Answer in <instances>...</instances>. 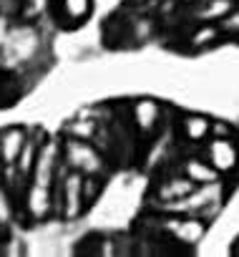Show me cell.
I'll use <instances>...</instances> for the list:
<instances>
[{"instance_id": "cell-19", "label": "cell", "mask_w": 239, "mask_h": 257, "mask_svg": "<svg viewBox=\"0 0 239 257\" xmlns=\"http://www.w3.org/2000/svg\"><path fill=\"white\" fill-rule=\"evenodd\" d=\"M0 167H3V164H0Z\"/></svg>"}, {"instance_id": "cell-6", "label": "cell", "mask_w": 239, "mask_h": 257, "mask_svg": "<svg viewBox=\"0 0 239 257\" xmlns=\"http://www.w3.org/2000/svg\"><path fill=\"white\" fill-rule=\"evenodd\" d=\"M169 229L174 232V237L179 242H189V244H194V242H199L204 237V222L194 219V217H189V219H171Z\"/></svg>"}, {"instance_id": "cell-3", "label": "cell", "mask_w": 239, "mask_h": 257, "mask_svg": "<svg viewBox=\"0 0 239 257\" xmlns=\"http://www.w3.org/2000/svg\"><path fill=\"white\" fill-rule=\"evenodd\" d=\"M209 164L219 172L226 174L239 164V154H236V144L231 139H211L209 142V152H206Z\"/></svg>"}, {"instance_id": "cell-9", "label": "cell", "mask_w": 239, "mask_h": 257, "mask_svg": "<svg viewBox=\"0 0 239 257\" xmlns=\"http://www.w3.org/2000/svg\"><path fill=\"white\" fill-rule=\"evenodd\" d=\"M41 144H43V142H36V139H31V137H28V142H26V147H23V152H21L18 162H16V174H18L21 179L33 174V167H36V159H38Z\"/></svg>"}, {"instance_id": "cell-4", "label": "cell", "mask_w": 239, "mask_h": 257, "mask_svg": "<svg viewBox=\"0 0 239 257\" xmlns=\"http://www.w3.org/2000/svg\"><path fill=\"white\" fill-rule=\"evenodd\" d=\"M26 142H28V132H26V128H21V126L6 128V132L0 134V164H3V167H13L18 162Z\"/></svg>"}, {"instance_id": "cell-1", "label": "cell", "mask_w": 239, "mask_h": 257, "mask_svg": "<svg viewBox=\"0 0 239 257\" xmlns=\"http://www.w3.org/2000/svg\"><path fill=\"white\" fill-rule=\"evenodd\" d=\"M63 162H66V167H71L76 172H83V174H93V177L103 169L101 157L83 139H68L63 144Z\"/></svg>"}, {"instance_id": "cell-15", "label": "cell", "mask_w": 239, "mask_h": 257, "mask_svg": "<svg viewBox=\"0 0 239 257\" xmlns=\"http://www.w3.org/2000/svg\"><path fill=\"white\" fill-rule=\"evenodd\" d=\"M13 217V204H11V197L8 192L0 187V224H8Z\"/></svg>"}, {"instance_id": "cell-7", "label": "cell", "mask_w": 239, "mask_h": 257, "mask_svg": "<svg viewBox=\"0 0 239 257\" xmlns=\"http://www.w3.org/2000/svg\"><path fill=\"white\" fill-rule=\"evenodd\" d=\"M184 172H186V177L194 182V184H216V177H219V172L209 164V159L206 162H201V159H189L186 164H184Z\"/></svg>"}, {"instance_id": "cell-17", "label": "cell", "mask_w": 239, "mask_h": 257, "mask_svg": "<svg viewBox=\"0 0 239 257\" xmlns=\"http://www.w3.org/2000/svg\"><path fill=\"white\" fill-rule=\"evenodd\" d=\"M211 137L214 139H229L231 137V128L226 121H211Z\"/></svg>"}, {"instance_id": "cell-10", "label": "cell", "mask_w": 239, "mask_h": 257, "mask_svg": "<svg viewBox=\"0 0 239 257\" xmlns=\"http://www.w3.org/2000/svg\"><path fill=\"white\" fill-rule=\"evenodd\" d=\"M191 192H194V182H191L189 177H184V179H169V182L161 187V199L174 202V199L189 197Z\"/></svg>"}, {"instance_id": "cell-13", "label": "cell", "mask_w": 239, "mask_h": 257, "mask_svg": "<svg viewBox=\"0 0 239 257\" xmlns=\"http://www.w3.org/2000/svg\"><path fill=\"white\" fill-rule=\"evenodd\" d=\"M219 26H204V28H199L194 36H191V46L194 48H201V46H209L211 41H216V36H219Z\"/></svg>"}, {"instance_id": "cell-8", "label": "cell", "mask_w": 239, "mask_h": 257, "mask_svg": "<svg viewBox=\"0 0 239 257\" xmlns=\"http://www.w3.org/2000/svg\"><path fill=\"white\" fill-rule=\"evenodd\" d=\"M184 137L189 142H204L206 137H211V121L201 113H191L184 118Z\"/></svg>"}, {"instance_id": "cell-14", "label": "cell", "mask_w": 239, "mask_h": 257, "mask_svg": "<svg viewBox=\"0 0 239 257\" xmlns=\"http://www.w3.org/2000/svg\"><path fill=\"white\" fill-rule=\"evenodd\" d=\"M226 13H231V0H214L211 8L204 11V18H224Z\"/></svg>"}, {"instance_id": "cell-16", "label": "cell", "mask_w": 239, "mask_h": 257, "mask_svg": "<svg viewBox=\"0 0 239 257\" xmlns=\"http://www.w3.org/2000/svg\"><path fill=\"white\" fill-rule=\"evenodd\" d=\"M219 28L224 33H239V11L236 13H226L221 21H219Z\"/></svg>"}, {"instance_id": "cell-11", "label": "cell", "mask_w": 239, "mask_h": 257, "mask_svg": "<svg viewBox=\"0 0 239 257\" xmlns=\"http://www.w3.org/2000/svg\"><path fill=\"white\" fill-rule=\"evenodd\" d=\"M61 8L66 13V18L71 21H86L93 11V0H61Z\"/></svg>"}, {"instance_id": "cell-5", "label": "cell", "mask_w": 239, "mask_h": 257, "mask_svg": "<svg viewBox=\"0 0 239 257\" xmlns=\"http://www.w3.org/2000/svg\"><path fill=\"white\" fill-rule=\"evenodd\" d=\"M26 209L33 219H46L51 214V209H56L53 204V187H43L31 182L28 194H26Z\"/></svg>"}, {"instance_id": "cell-18", "label": "cell", "mask_w": 239, "mask_h": 257, "mask_svg": "<svg viewBox=\"0 0 239 257\" xmlns=\"http://www.w3.org/2000/svg\"><path fill=\"white\" fill-rule=\"evenodd\" d=\"M234 144H236V154H239V137H236V142H234Z\"/></svg>"}, {"instance_id": "cell-12", "label": "cell", "mask_w": 239, "mask_h": 257, "mask_svg": "<svg viewBox=\"0 0 239 257\" xmlns=\"http://www.w3.org/2000/svg\"><path fill=\"white\" fill-rule=\"evenodd\" d=\"M156 118H159V106L154 101H141L136 106V123L144 128V132H149V128L156 123Z\"/></svg>"}, {"instance_id": "cell-2", "label": "cell", "mask_w": 239, "mask_h": 257, "mask_svg": "<svg viewBox=\"0 0 239 257\" xmlns=\"http://www.w3.org/2000/svg\"><path fill=\"white\" fill-rule=\"evenodd\" d=\"M61 152L63 149H58L56 142H43L41 152H38V159H36V167H33V174H31V182L43 184V187H53L56 167H58V154Z\"/></svg>"}]
</instances>
